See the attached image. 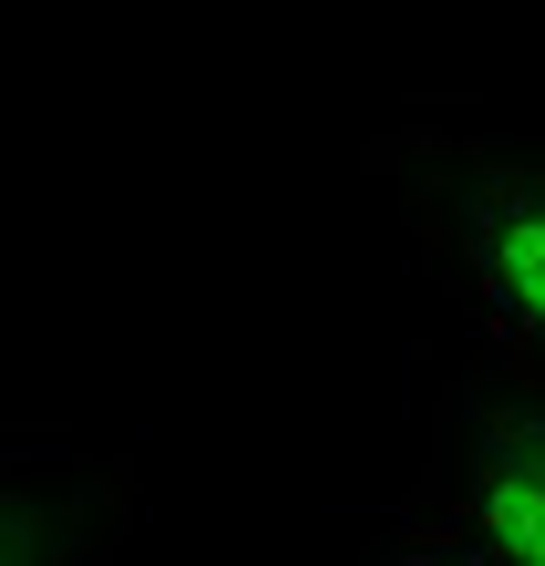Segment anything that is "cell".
<instances>
[{"mask_svg": "<svg viewBox=\"0 0 545 566\" xmlns=\"http://www.w3.org/2000/svg\"><path fill=\"white\" fill-rule=\"evenodd\" d=\"M360 165L401 196L412 238L463 298V350L545 381V155H504L453 124L370 135Z\"/></svg>", "mask_w": 545, "mask_h": 566, "instance_id": "cell-1", "label": "cell"}, {"mask_svg": "<svg viewBox=\"0 0 545 566\" xmlns=\"http://www.w3.org/2000/svg\"><path fill=\"white\" fill-rule=\"evenodd\" d=\"M360 566H494V556L473 546L463 525H442L432 505H401V515L381 525V536L360 546Z\"/></svg>", "mask_w": 545, "mask_h": 566, "instance_id": "cell-4", "label": "cell"}, {"mask_svg": "<svg viewBox=\"0 0 545 566\" xmlns=\"http://www.w3.org/2000/svg\"><path fill=\"white\" fill-rule=\"evenodd\" d=\"M134 515L145 474L124 453H11L0 443V566H104Z\"/></svg>", "mask_w": 545, "mask_h": 566, "instance_id": "cell-3", "label": "cell"}, {"mask_svg": "<svg viewBox=\"0 0 545 566\" xmlns=\"http://www.w3.org/2000/svg\"><path fill=\"white\" fill-rule=\"evenodd\" d=\"M412 505L463 525L494 566H545V381L463 350L442 381L432 474Z\"/></svg>", "mask_w": 545, "mask_h": 566, "instance_id": "cell-2", "label": "cell"}]
</instances>
